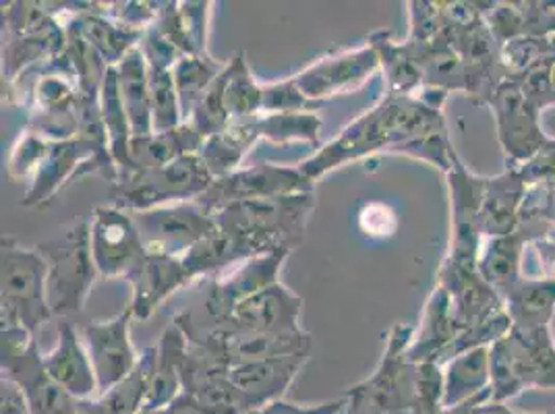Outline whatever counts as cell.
<instances>
[{
  "mask_svg": "<svg viewBox=\"0 0 555 414\" xmlns=\"http://www.w3.org/2000/svg\"><path fill=\"white\" fill-rule=\"evenodd\" d=\"M67 7L75 15V22L79 25L83 38L108 67H116L129 52L139 48L143 40L145 31L127 27L116 22L115 17L106 15V4H102V9H92L93 4L86 2L83 9H70V4Z\"/></svg>",
  "mask_w": 555,
  "mask_h": 414,
  "instance_id": "cb8c5ba5",
  "label": "cell"
},
{
  "mask_svg": "<svg viewBox=\"0 0 555 414\" xmlns=\"http://www.w3.org/2000/svg\"><path fill=\"white\" fill-rule=\"evenodd\" d=\"M158 414H206L202 409H199V404L189 396V393H181L170 406H166L164 411H160Z\"/></svg>",
  "mask_w": 555,
  "mask_h": 414,
  "instance_id": "f6af8a7d",
  "label": "cell"
},
{
  "mask_svg": "<svg viewBox=\"0 0 555 414\" xmlns=\"http://www.w3.org/2000/svg\"><path fill=\"white\" fill-rule=\"evenodd\" d=\"M532 249L539 255V261L543 266V276L554 277L555 280V236L550 234L545 238H539L531 245Z\"/></svg>",
  "mask_w": 555,
  "mask_h": 414,
  "instance_id": "ee69618b",
  "label": "cell"
},
{
  "mask_svg": "<svg viewBox=\"0 0 555 414\" xmlns=\"http://www.w3.org/2000/svg\"><path fill=\"white\" fill-rule=\"evenodd\" d=\"M133 322V313L127 307L113 320L88 323L83 329V342L88 346L102 396L116 388L138 367V350L131 342Z\"/></svg>",
  "mask_w": 555,
  "mask_h": 414,
  "instance_id": "7c38bea8",
  "label": "cell"
},
{
  "mask_svg": "<svg viewBox=\"0 0 555 414\" xmlns=\"http://www.w3.org/2000/svg\"><path fill=\"white\" fill-rule=\"evenodd\" d=\"M379 59V69L384 70L386 86L390 95H415L423 88V73L418 69L415 59L402 44L393 42L388 31L379 29L367 38Z\"/></svg>",
  "mask_w": 555,
  "mask_h": 414,
  "instance_id": "1f68e13d",
  "label": "cell"
},
{
  "mask_svg": "<svg viewBox=\"0 0 555 414\" xmlns=\"http://www.w3.org/2000/svg\"><path fill=\"white\" fill-rule=\"evenodd\" d=\"M90 241L95 268L104 280L131 282L147 257L133 216L115 206H98L93 209Z\"/></svg>",
  "mask_w": 555,
  "mask_h": 414,
  "instance_id": "9c48e42d",
  "label": "cell"
},
{
  "mask_svg": "<svg viewBox=\"0 0 555 414\" xmlns=\"http://www.w3.org/2000/svg\"><path fill=\"white\" fill-rule=\"evenodd\" d=\"M307 359V354H293L243 363L231 367L229 377L232 384L245 396H249L259 409L282 398V393L291 388V384L301 373Z\"/></svg>",
  "mask_w": 555,
  "mask_h": 414,
  "instance_id": "44dd1931",
  "label": "cell"
},
{
  "mask_svg": "<svg viewBox=\"0 0 555 414\" xmlns=\"http://www.w3.org/2000/svg\"><path fill=\"white\" fill-rule=\"evenodd\" d=\"M489 402L506 404L529 390H555L552 327L516 329L489 346Z\"/></svg>",
  "mask_w": 555,
  "mask_h": 414,
  "instance_id": "3957f363",
  "label": "cell"
},
{
  "mask_svg": "<svg viewBox=\"0 0 555 414\" xmlns=\"http://www.w3.org/2000/svg\"><path fill=\"white\" fill-rule=\"evenodd\" d=\"M486 179L487 177L468 170L461 158L446 172L452 216L450 251L446 255V261L450 263L477 268L479 249L483 241L479 232V211L483 202Z\"/></svg>",
  "mask_w": 555,
  "mask_h": 414,
  "instance_id": "8fae6325",
  "label": "cell"
},
{
  "mask_svg": "<svg viewBox=\"0 0 555 414\" xmlns=\"http://www.w3.org/2000/svg\"><path fill=\"white\" fill-rule=\"evenodd\" d=\"M531 247V241L520 231L508 236L483 238L477 270L487 284L498 293V297L506 299L509 290L518 284L522 274V255Z\"/></svg>",
  "mask_w": 555,
  "mask_h": 414,
  "instance_id": "d4e9b609",
  "label": "cell"
},
{
  "mask_svg": "<svg viewBox=\"0 0 555 414\" xmlns=\"http://www.w3.org/2000/svg\"><path fill=\"white\" fill-rule=\"evenodd\" d=\"M486 106L491 108L498 125L500 147L506 158V168H520L532 160L552 139L541 127V111L522 92L520 83L504 79L491 93Z\"/></svg>",
  "mask_w": 555,
  "mask_h": 414,
  "instance_id": "52a82bcc",
  "label": "cell"
},
{
  "mask_svg": "<svg viewBox=\"0 0 555 414\" xmlns=\"http://www.w3.org/2000/svg\"><path fill=\"white\" fill-rule=\"evenodd\" d=\"M227 81L229 70H224L216 77V81L209 86L202 100L197 102L193 115L189 118V125L204 139L211 138L216 133H222L231 125V115L227 111Z\"/></svg>",
  "mask_w": 555,
  "mask_h": 414,
  "instance_id": "d590c367",
  "label": "cell"
},
{
  "mask_svg": "<svg viewBox=\"0 0 555 414\" xmlns=\"http://www.w3.org/2000/svg\"><path fill=\"white\" fill-rule=\"evenodd\" d=\"M259 139L274 145L309 143L315 145L322 131V118L315 113H282L255 116Z\"/></svg>",
  "mask_w": 555,
  "mask_h": 414,
  "instance_id": "e575fe53",
  "label": "cell"
},
{
  "mask_svg": "<svg viewBox=\"0 0 555 414\" xmlns=\"http://www.w3.org/2000/svg\"><path fill=\"white\" fill-rule=\"evenodd\" d=\"M116 75H118L120 100H122L125 113L129 116L133 138L154 133L150 67H147V61H145L141 48L129 52L116 65Z\"/></svg>",
  "mask_w": 555,
  "mask_h": 414,
  "instance_id": "484cf974",
  "label": "cell"
},
{
  "mask_svg": "<svg viewBox=\"0 0 555 414\" xmlns=\"http://www.w3.org/2000/svg\"><path fill=\"white\" fill-rule=\"evenodd\" d=\"M59 340L56 346L44 357L48 375L73 398L86 400L98 390V379L93 371L92 359L83 336L69 320H59Z\"/></svg>",
  "mask_w": 555,
  "mask_h": 414,
  "instance_id": "ac0fdd59",
  "label": "cell"
},
{
  "mask_svg": "<svg viewBox=\"0 0 555 414\" xmlns=\"http://www.w3.org/2000/svg\"><path fill=\"white\" fill-rule=\"evenodd\" d=\"M461 327L456 325V320L452 315L450 299L446 290L436 284L434 293L425 302L423 320L418 323L413 338L404 350V359L411 365H440L454 345Z\"/></svg>",
  "mask_w": 555,
  "mask_h": 414,
  "instance_id": "d6986e66",
  "label": "cell"
},
{
  "mask_svg": "<svg viewBox=\"0 0 555 414\" xmlns=\"http://www.w3.org/2000/svg\"><path fill=\"white\" fill-rule=\"evenodd\" d=\"M2 329H25L38 340L42 327L54 320L48 305V266L38 249H25L2 236Z\"/></svg>",
  "mask_w": 555,
  "mask_h": 414,
  "instance_id": "277c9868",
  "label": "cell"
},
{
  "mask_svg": "<svg viewBox=\"0 0 555 414\" xmlns=\"http://www.w3.org/2000/svg\"><path fill=\"white\" fill-rule=\"evenodd\" d=\"M214 184L199 154H189L163 168L135 170L120 177L111 191V206L129 214L154 207L197 202Z\"/></svg>",
  "mask_w": 555,
  "mask_h": 414,
  "instance_id": "8992f818",
  "label": "cell"
},
{
  "mask_svg": "<svg viewBox=\"0 0 555 414\" xmlns=\"http://www.w3.org/2000/svg\"><path fill=\"white\" fill-rule=\"evenodd\" d=\"M50 141L52 139L44 138L31 129H25L24 135L17 139L9 158V174L13 181H31L47 154Z\"/></svg>",
  "mask_w": 555,
  "mask_h": 414,
  "instance_id": "74e56055",
  "label": "cell"
},
{
  "mask_svg": "<svg viewBox=\"0 0 555 414\" xmlns=\"http://www.w3.org/2000/svg\"><path fill=\"white\" fill-rule=\"evenodd\" d=\"M156 367L152 375L150 391L141 411L160 413L183 393V363H185L189 338L177 322L164 327L156 345Z\"/></svg>",
  "mask_w": 555,
  "mask_h": 414,
  "instance_id": "7402d4cb",
  "label": "cell"
},
{
  "mask_svg": "<svg viewBox=\"0 0 555 414\" xmlns=\"http://www.w3.org/2000/svg\"><path fill=\"white\" fill-rule=\"evenodd\" d=\"M379 70L377 52L365 47L330 54L318 59L301 73L293 75L302 95L318 104L338 93H350L365 86L371 77Z\"/></svg>",
  "mask_w": 555,
  "mask_h": 414,
  "instance_id": "4fadbf2b",
  "label": "cell"
},
{
  "mask_svg": "<svg viewBox=\"0 0 555 414\" xmlns=\"http://www.w3.org/2000/svg\"><path fill=\"white\" fill-rule=\"evenodd\" d=\"M313 191L315 183L302 174L299 166L293 168L276 164H257L251 168H238L229 177L214 181L208 193H204L197 204L204 207L206 214L214 216L220 209L238 202L293 197Z\"/></svg>",
  "mask_w": 555,
  "mask_h": 414,
  "instance_id": "ba28073f",
  "label": "cell"
},
{
  "mask_svg": "<svg viewBox=\"0 0 555 414\" xmlns=\"http://www.w3.org/2000/svg\"><path fill=\"white\" fill-rule=\"evenodd\" d=\"M195 277L186 270L183 257L147 254L135 277L129 282L133 288L131 302L127 305L133 320H150L164 300L185 288Z\"/></svg>",
  "mask_w": 555,
  "mask_h": 414,
  "instance_id": "e0dca14e",
  "label": "cell"
},
{
  "mask_svg": "<svg viewBox=\"0 0 555 414\" xmlns=\"http://www.w3.org/2000/svg\"><path fill=\"white\" fill-rule=\"evenodd\" d=\"M257 255L234 234L216 224V229L204 236L189 254L183 255V263L191 276H214L234 263H245Z\"/></svg>",
  "mask_w": 555,
  "mask_h": 414,
  "instance_id": "4dcf8cb0",
  "label": "cell"
},
{
  "mask_svg": "<svg viewBox=\"0 0 555 414\" xmlns=\"http://www.w3.org/2000/svg\"><path fill=\"white\" fill-rule=\"evenodd\" d=\"M181 25L193 56L208 54V27L211 2H179Z\"/></svg>",
  "mask_w": 555,
  "mask_h": 414,
  "instance_id": "ab89813d",
  "label": "cell"
},
{
  "mask_svg": "<svg viewBox=\"0 0 555 414\" xmlns=\"http://www.w3.org/2000/svg\"><path fill=\"white\" fill-rule=\"evenodd\" d=\"M512 327H552L555 318V280L550 276H522L504 299Z\"/></svg>",
  "mask_w": 555,
  "mask_h": 414,
  "instance_id": "4316f807",
  "label": "cell"
},
{
  "mask_svg": "<svg viewBox=\"0 0 555 414\" xmlns=\"http://www.w3.org/2000/svg\"><path fill=\"white\" fill-rule=\"evenodd\" d=\"M313 102L302 95L295 77L263 86L261 115H282V113H313Z\"/></svg>",
  "mask_w": 555,
  "mask_h": 414,
  "instance_id": "f35d334b",
  "label": "cell"
},
{
  "mask_svg": "<svg viewBox=\"0 0 555 414\" xmlns=\"http://www.w3.org/2000/svg\"><path fill=\"white\" fill-rule=\"evenodd\" d=\"M443 120V108L425 102L421 95L386 93L370 113L352 120L338 138L325 143L313 158L299 164V168L307 179L318 183L334 168L379 152L409 156L416 143L438 129Z\"/></svg>",
  "mask_w": 555,
  "mask_h": 414,
  "instance_id": "6da1fadb",
  "label": "cell"
},
{
  "mask_svg": "<svg viewBox=\"0 0 555 414\" xmlns=\"http://www.w3.org/2000/svg\"><path fill=\"white\" fill-rule=\"evenodd\" d=\"M261 141L254 118L232 120L231 125L211 138L204 139L199 156L206 164L214 181H220L238 170L243 158Z\"/></svg>",
  "mask_w": 555,
  "mask_h": 414,
  "instance_id": "f1b7e54d",
  "label": "cell"
},
{
  "mask_svg": "<svg viewBox=\"0 0 555 414\" xmlns=\"http://www.w3.org/2000/svg\"><path fill=\"white\" fill-rule=\"evenodd\" d=\"M288 255L291 251L286 249L257 255L241 263V268L232 272L231 276L214 277L206 299V313L211 323L224 322L238 302L280 282V270Z\"/></svg>",
  "mask_w": 555,
  "mask_h": 414,
  "instance_id": "5bb4252c",
  "label": "cell"
},
{
  "mask_svg": "<svg viewBox=\"0 0 555 414\" xmlns=\"http://www.w3.org/2000/svg\"><path fill=\"white\" fill-rule=\"evenodd\" d=\"M147 254L183 257L216 229L214 216L197 202H183L131 214Z\"/></svg>",
  "mask_w": 555,
  "mask_h": 414,
  "instance_id": "30bf717a",
  "label": "cell"
},
{
  "mask_svg": "<svg viewBox=\"0 0 555 414\" xmlns=\"http://www.w3.org/2000/svg\"><path fill=\"white\" fill-rule=\"evenodd\" d=\"M315 207V191L293 197L238 202L214 214L220 229L243 241L254 255L276 249L295 251L305 243L307 222Z\"/></svg>",
  "mask_w": 555,
  "mask_h": 414,
  "instance_id": "7a4b0ae2",
  "label": "cell"
},
{
  "mask_svg": "<svg viewBox=\"0 0 555 414\" xmlns=\"http://www.w3.org/2000/svg\"><path fill=\"white\" fill-rule=\"evenodd\" d=\"M550 79H552V86H554L555 90V59L552 61V65H550Z\"/></svg>",
  "mask_w": 555,
  "mask_h": 414,
  "instance_id": "bcb514c9",
  "label": "cell"
},
{
  "mask_svg": "<svg viewBox=\"0 0 555 414\" xmlns=\"http://www.w3.org/2000/svg\"><path fill=\"white\" fill-rule=\"evenodd\" d=\"M301 311V297L276 282L259 290L254 297L238 302L224 322L214 325H227L259 334H286L302 329Z\"/></svg>",
  "mask_w": 555,
  "mask_h": 414,
  "instance_id": "9a60e30c",
  "label": "cell"
},
{
  "mask_svg": "<svg viewBox=\"0 0 555 414\" xmlns=\"http://www.w3.org/2000/svg\"><path fill=\"white\" fill-rule=\"evenodd\" d=\"M48 266V305L54 318L67 320L83 311L100 272L90 241V218H79L67 231L36 247Z\"/></svg>",
  "mask_w": 555,
  "mask_h": 414,
  "instance_id": "5b68a950",
  "label": "cell"
},
{
  "mask_svg": "<svg viewBox=\"0 0 555 414\" xmlns=\"http://www.w3.org/2000/svg\"><path fill=\"white\" fill-rule=\"evenodd\" d=\"M441 409L454 411L477 398L489 396V346L473 348L441 365Z\"/></svg>",
  "mask_w": 555,
  "mask_h": 414,
  "instance_id": "603a6c76",
  "label": "cell"
},
{
  "mask_svg": "<svg viewBox=\"0 0 555 414\" xmlns=\"http://www.w3.org/2000/svg\"><path fill=\"white\" fill-rule=\"evenodd\" d=\"M150 88H152V118L154 131H170L183 125V113L179 93L175 88L172 69H152L150 67Z\"/></svg>",
  "mask_w": 555,
  "mask_h": 414,
  "instance_id": "8d00e7d4",
  "label": "cell"
},
{
  "mask_svg": "<svg viewBox=\"0 0 555 414\" xmlns=\"http://www.w3.org/2000/svg\"><path fill=\"white\" fill-rule=\"evenodd\" d=\"M529 193L518 168H506L502 174L487 177L483 202L479 211V232L483 238L508 236L518 231L520 209Z\"/></svg>",
  "mask_w": 555,
  "mask_h": 414,
  "instance_id": "ffe728a7",
  "label": "cell"
},
{
  "mask_svg": "<svg viewBox=\"0 0 555 414\" xmlns=\"http://www.w3.org/2000/svg\"><path fill=\"white\" fill-rule=\"evenodd\" d=\"M204 138L189 125L183 122L170 131H154L147 135L131 139V161L135 170L163 168L172 161L181 160L189 154H199Z\"/></svg>",
  "mask_w": 555,
  "mask_h": 414,
  "instance_id": "83f0119b",
  "label": "cell"
},
{
  "mask_svg": "<svg viewBox=\"0 0 555 414\" xmlns=\"http://www.w3.org/2000/svg\"><path fill=\"white\" fill-rule=\"evenodd\" d=\"M100 115H102V122L106 127L108 133V141H111V154L118 170V179L127 177L133 172V161H131V139H133V131H131V122L129 116L125 113L122 100H120V90H118V75H116V67H108L102 88H100ZM116 179V181H118Z\"/></svg>",
  "mask_w": 555,
  "mask_h": 414,
  "instance_id": "f546056e",
  "label": "cell"
},
{
  "mask_svg": "<svg viewBox=\"0 0 555 414\" xmlns=\"http://www.w3.org/2000/svg\"><path fill=\"white\" fill-rule=\"evenodd\" d=\"M446 414H555V411H550V413H516V411L509 409L508 404L489 402V396H483V398H477V400L463 404L454 411H446Z\"/></svg>",
  "mask_w": 555,
  "mask_h": 414,
  "instance_id": "7bdbcfd3",
  "label": "cell"
},
{
  "mask_svg": "<svg viewBox=\"0 0 555 414\" xmlns=\"http://www.w3.org/2000/svg\"><path fill=\"white\" fill-rule=\"evenodd\" d=\"M347 406V400H338V402H327L320 406H297V404H288V402H270L266 406H259L251 413L247 414H338Z\"/></svg>",
  "mask_w": 555,
  "mask_h": 414,
  "instance_id": "60d3db41",
  "label": "cell"
},
{
  "mask_svg": "<svg viewBox=\"0 0 555 414\" xmlns=\"http://www.w3.org/2000/svg\"><path fill=\"white\" fill-rule=\"evenodd\" d=\"M224 70V65L216 63L209 54L204 56H183L175 69V88L179 93L183 122H189L197 102L206 93L209 86L216 81V77Z\"/></svg>",
  "mask_w": 555,
  "mask_h": 414,
  "instance_id": "d6a6232c",
  "label": "cell"
},
{
  "mask_svg": "<svg viewBox=\"0 0 555 414\" xmlns=\"http://www.w3.org/2000/svg\"><path fill=\"white\" fill-rule=\"evenodd\" d=\"M229 81H227V111L231 120H243L261 115L263 86L255 81L254 73L247 65L245 52L234 54L227 63Z\"/></svg>",
  "mask_w": 555,
  "mask_h": 414,
  "instance_id": "836d02e7",
  "label": "cell"
},
{
  "mask_svg": "<svg viewBox=\"0 0 555 414\" xmlns=\"http://www.w3.org/2000/svg\"><path fill=\"white\" fill-rule=\"evenodd\" d=\"M0 414H31L24 390L7 377L0 381Z\"/></svg>",
  "mask_w": 555,
  "mask_h": 414,
  "instance_id": "b9f144b4",
  "label": "cell"
},
{
  "mask_svg": "<svg viewBox=\"0 0 555 414\" xmlns=\"http://www.w3.org/2000/svg\"><path fill=\"white\" fill-rule=\"evenodd\" d=\"M438 286L446 290L452 315L461 329L486 322L491 315L504 311V302L477 268L456 266L443 259L438 272Z\"/></svg>",
  "mask_w": 555,
  "mask_h": 414,
  "instance_id": "2e32d148",
  "label": "cell"
}]
</instances>
